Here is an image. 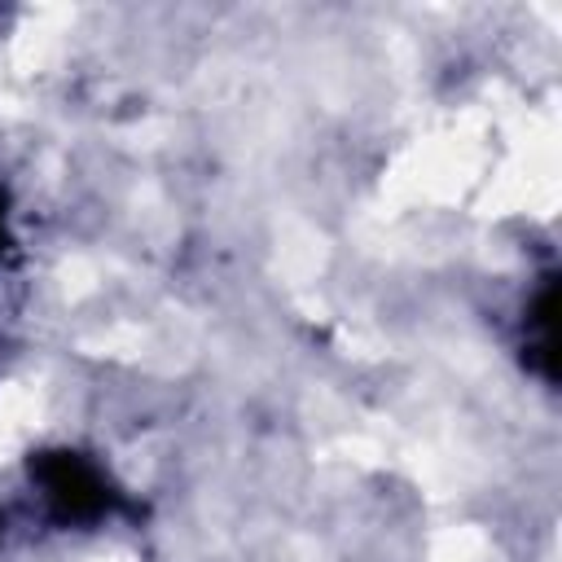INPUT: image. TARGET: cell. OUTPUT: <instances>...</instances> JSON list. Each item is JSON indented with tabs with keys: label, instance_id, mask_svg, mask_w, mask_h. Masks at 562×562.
<instances>
[{
	"label": "cell",
	"instance_id": "obj_1",
	"mask_svg": "<svg viewBox=\"0 0 562 562\" xmlns=\"http://www.w3.org/2000/svg\"><path fill=\"white\" fill-rule=\"evenodd\" d=\"M40 479H44V496H48L66 518H70V514H75V518H88V514H101V509L110 505L101 474H97L88 461L70 457V452L44 461V465H40Z\"/></svg>",
	"mask_w": 562,
	"mask_h": 562
},
{
	"label": "cell",
	"instance_id": "obj_2",
	"mask_svg": "<svg viewBox=\"0 0 562 562\" xmlns=\"http://www.w3.org/2000/svg\"><path fill=\"white\" fill-rule=\"evenodd\" d=\"M4 241H9V224H4V198H0V255H4Z\"/></svg>",
	"mask_w": 562,
	"mask_h": 562
}]
</instances>
